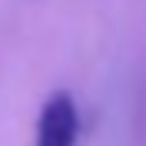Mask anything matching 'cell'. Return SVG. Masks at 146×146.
I'll use <instances>...</instances> for the list:
<instances>
[{"mask_svg":"<svg viewBox=\"0 0 146 146\" xmlns=\"http://www.w3.org/2000/svg\"><path fill=\"white\" fill-rule=\"evenodd\" d=\"M80 113L66 90H53L36 116V146H76Z\"/></svg>","mask_w":146,"mask_h":146,"instance_id":"6da1fadb","label":"cell"}]
</instances>
